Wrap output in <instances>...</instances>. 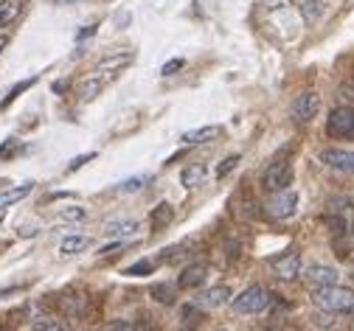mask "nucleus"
Here are the masks:
<instances>
[{"label":"nucleus","instance_id":"393cba45","mask_svg":"<svg viewBox=\"0 0 354 331\" xmlns=\"http://www.w3.org/2000/svg\"><path fill=\"white\" fill-rule=\"evenodd\" d=\"M107 331H149V328H144L138 320H113Z\"/></svg>","mask_w":354,"mask_h":331},{"label":"nucleus","instance_id":"39448f33","mask_svg":"<svg viewBox=\"0 0 354 331\" xmlns=\"http://www.w3.org/2000/svg\"><path fill=\"white\" fill-rule=\"evenodd\" d=\"M326 132L332 138H354V107H337L326 118Z\"/></svg>","mask_w":354,"mask_h":331},{"label":"nucleus","instance_id":"2f4dec72","mask_svg":"<svg viewBox=\"0 0 354 331\" xmlns=\"http://www.w3.org/2000/svg\"><path fill=\"white\" fill-rule=\"evenodd\" d=\"M152 267H155V261H138L127 269V275H147V272H152Z\"/></svg>","mask_w":354,"mask_h":331},{"label":"nucleus","instance_id":"7c9ffc66","mask_svg":"<svg viewBox=\"0 0 354 331\" xmlns=\"http://www.w3.org/2000/svg\"><path fill=\"white\" fill-rule=\"evenodd\" d=\"M236 166H239V155H231V158H225L223 163L216 166V177H225V174H231Z\"/></svg>","mask_w":354,"mask_h":331},{"label":"nucleus","instance_id":"473e14b6","mask_svg":"<svg viewBox=\"0 0 354 331\" xmlns=\"http://www.w3.org/2000/svg\"><path fill=\"white\" fill-rule=\"evenodd\" d=\"M96 158V152H87V155H79V158H73L71 160V166H68V171H76V169H82L84 163H91Z\"/></svg>","mask_w":354,"mask_h":331},{"label":"nucleus","instance_id":"a878e982","mask_svg":"<svg viewBox=\"0 0 354 331\" xmlns=\"http://www.w3.org/2000/svg\"><path fill=\"white\" fill-rule=\"evenodd\" d=\"M34 82H37V79H34V76H31V79H26V82H20V84H15V87H12V90H9V96H6V99H3V104H0V107H3V110H6V107H9V104H12V102H15V99H17V96H20V93H26V90H28V87H31V84H34Z\"/></svg>","mask_w":354,"mask_h":331},{"label":"nucleus","instance_id":"f8f14e48","mask_svg":"<svg viewBox=\"0 0 354 331\" xmlns=\"http://www.w3.org/2000/svg\"><path fill=\"white\" fill-rule=\"evenodd\" d=\"M228 298H231V290L225 287V283H219V287H211V290H205V292L197 298V306H200V309H214V306L228 303Z\"/></svg>","mask_w":354,"mask_h":331},{"label":"nucleus","instance_id":"c9c22d12","mask_svg":"<svg viewBox=\"0 0 354 331\" xmlns=\"http://www.w3.org/2000/svg\"><path fill=\"white\" fill-rule=\"evenodd\" d=\"M59 6H76V3H84V0H57Z\"/></svg>","mask_w":354,"mask_h":331},{"label":"nucleus","instance_id":"0eeeda50","mask_svg":"<svg viewBox=\"0 0 354 331\" xmlns=\"http://www.w3.org/2000/svg\"><path fill=\"white\" fill-rule=\"evenodd\" d=\"M321 110V96L318 93H301V96L292 102L290 107V115L298 121V124H306V121H313Z\"/></svg>","mask_w":354,"mask_h":331},{"label":"nucleus","instance_id":"dca6fc26","mask_svg":"<svg viewBox=\"0 0 354 331\" xmlns=\"http://www.w3.org/2000/svg\"><path fill=\"white\" fill-rule=\"evenodd\" d=\"M87 247H91V239H87V236H82V233H76V236H65L62 245H59V253H62V256H76V253H82V250H87Z\"/></svg>","mask_w":354,"mask_h":331},{"label":"nucleus","instance_id":"58836bf2","mask_svg":"<svg viewBox=\"0 0 354 331\" xmlns=\"http://www.w3.org/2000/svg\"><path fill=\"white\" fill-rule=\"evenodd\" d=\"M351 281H354V269H351Z\"/></svg>","mask_w":354,"mask_h":331},{"label":"nucleus","instance_id":"423d86ee","mask_svg":"<svg viewBox=\"0 0 354 331\" xmlns=\"http://www.w3.org/2000/svg\"><path fill=\"white\" fill-rule=\"evenodd\" d=\"M298 208V194L292 191V188H284V191H276L268 202V214L273 219H290Z\"/></svg>","mask_w":354,"mask_h":331},{"label":"nucleus","instance_id":"ddd939ff","mask_svg":"<svg viewBox=\"0 0 354 331\" xmlns=\"http://www.w3.org/2000/svg\"><path fill=\"white\" fill-rule=\"evenodd\" d=\"M104 233L113 236V239H136L138 222L136 219H115V222H107Z\"/></svg>","mask_w":354,"mask_h":331},{"label":"nucleus","instance_id":"a211bd4d","mask_svg":"<svg viewBox=\"0 0 354 331\" xmlns=\"http://www.w3.org/2000/svg\"><path fill=\"white\" fill-rule=\"evenodd\" d=\"M180 325L186 328V331H194V328H200L203 325V312H200V306L197 303H186L183 309H180Z\"/></svg>","mask_w":354,"mask_h":331},{"label":"nucleus","instance_id":"ea45409f","mask_svg":"<svg viewBox=\"0 0 354 331\" xmlns=\"http://www.w3.org/2000/svg\"><path fill=\"white\" fill-rule=\"evenodd\" d=\"M351 314H354V309H351Z\"/></svg>","mask_w":354,"mask_h":331},{"label":"nucleus","instance_id":"2eb2a0df","mask_svg":"<svg viewBox=\"0 0 354 331\" xmlns=\"http://www.w3.org/2000/svg\"><path fill=\"white\" fill-rule=\"evenodd\" d=\"M31 191H34V182H23V185H17V188H9V191H3V194H0V208L6 211L9 205H15V202L26 200Z\"/></svg>","mask_w":354,"mask_h":331},{"label":"nucleus","instance_id":"e433bc0d","mask_svg":"<svg viewBox=\"0 0 354 331\" xmlns=\"http://www.w3.org/2000/svg\"><path fill=\"white\" fill-rule=\"evenodd\" d=\"M6 45H9V37H0V54L6 51Z\"/></svg>","mask_w":354,"mask_h":331},{"label":"nucleus","instance_id":"20e7f679","mask_svg":"<svg viewBox=\"0 0 354 331\" xmlns=\"http://www.w3.org/2000/svg\"><path fill=\"white\" fill-rule=\"evenodd\" d=\"M290 182H292V166L287 160H273L268 166V171H264V177H261V185L268 188V191H273V194L290 188Z\"/></svg>","mask_w":354,"mask_h":331},{"label":"nucleus","instance_id":"4c0bfd02","mask_svg":"<svg viewBox=\"0 0 354 331\" xmlns=\"http://www.w3.org/2000/svg\"><path fill=\"white\" fill-rule=\"evenodd\" d=\"M3 214H6V211H3V208H0V222H3Z\"/></svg>","mask_w":354,"mask_h":331},{"label":"nucleus","instance_id":"412c9836","mask_svg":"<svg viewBox=\"0 0 354 331\" xmlns=\"http://www.w3.org/2000/svg\"><path fill=\"white\" fill-rule=\"evenodd\" d=\"M152 298L158 303H163V306H171L174 298H177V287H174V283H155V287H152Z\"/></svg>","mask_w":354,"mask_h":331},{"label":"nucleus","instance_id":"6e6552de","mask_svg":"<svg viewBox=\"0 0 354 331\" xmlns=\"http://www.w3.org/2000/svg\"><path fill=\"white\" fill-rule=\"evenodd\" d=\"M318 160L324 166L340 171V174H351L354 177V152H348V149H324L318 155Z\"/></svg>","mask_w":354,"mask_h":331},{"label":"nucleus","instance_id":"b1692460","mask_svg":"<svg viewBox=\"0 0 354 331\" xmlns=\"http://www.w3.org/2000/svg\"><path fill=\"white\" fill-rule=\"evenodd\" d=\"M321 15H324V3H321V0H304V3H301V17L306 23H315Z\"/></svg>","mask_w":354,"mask_h":331},{"label":"nucleus","instance_id":"7ed1b4c3","mask_svg":"<svg viewBox=\"0 0 354 331\" xmlns=\"http://www.w3.org/2000/svg\"><path fill=\"white\" fill-rule=\"evenodd\" d=\"M132 59H136V54H132V51H110L107 57H102L99 59V65L93 68V73L91 76H96L102 84H107V79H115L124 68H129L132 65Z\"/></svg>","mask_w":354,"mask_h":331},{"label":"nucleus","instance_id":"aec40b11","mask_svg":"<svg viewBox=\"0 0 354 331\" xmlns=\"http://www.w3.org/2000/svg\"><path fill=\"white\" fill-rule=\"evenodd\" d=\"M171 219H174V208H171L169 202H160V205L152 211V227H155V230H163L166 225H171Z\"/></svg>","mask_w":354,"mask_h":331},{"label":"nucleus","instance_id":"c756f323","mask_svg":"<svg viewBox=\"0 0 354 331\" xmlns=\"http://www.w3.org/2000/svg\"><path fill=\"white\" fill-rule=\"evenodd\" d=\"M136 242H138V239H124V242H113V245H104L99 253H102V256H115L118 250H127L129 245H136Z\"/></svg>","mask_w":354,"mask_h":331},{"label":"nucleus","instance_id":"bb28decb","mask_svg":"<svg viewBox=\"0 0 354 331\" xmlns=\"http://www.w3.org/2000/svg\"><path fill=\"white\" fill-rule=\"evenodd\" d=\"M84 301H87V298L68 295V298H62V309H65L68 314H82V312H84Z\"/></svg>","mask_w":354,"mask_h":331},{"label":"nucleus","instance_id":"72a5a7b5","mask_svg":"<svg viewBox=\"0 0 354 331\" xmlns=\"http://www.w3.org/2000/svg\"><path fill=\"white\" fill-rule=\"evenodd\" d=\"M183 65H186L183 59H169V62L160 68V73H163V76H171V73H177V70H180Z\"/></svg>","mask_w":354,"mask_h":331},{"label":"nucleus","instance_id":"4468645a","mask_svg":"<svg viewBox=\"0 0 354 331\" xmlns=\"http://www.w3.org/2000/svg\"><path fill=\"white\" fill-rule=\"evenodd\" d=\"M205 272H208V269H205L203 264H192V267H186L183 275L177 278V287H180V290H197V287H203Z\"/></svg>","mask_w":354,"mask_h":331},{"label":"nucleus","instance_id":"9d476101","mask_svg":"<svg viewBox=\"0 0 354 331\" xmlns=\"http://www.w3.org/2000/svg\"><path fill=\"white\" fill-rule=\"evenodd\" d=\"M337 269L335 267H326V264H313L306 269V283L313 290H321V287H332V283H337Z\"/></svg>","mask_w":354,"mask_h":331},{"label":"nucleus","instance_id":"5701e85b","mask_svg":"<svg viewBox=\"0 0 354 331\" xmlns=\"http://www.w3.org/2000/svg\"><path fill=\"white\" fill-rule=\"evenodd\" d=\"M203 180H205V169H203V166H189V169H183V174H180V182H183L186 188H197Z\"/></svg>","mask_w":354,"mask_h":331},{"label":"nucleus","instance_id":"f3484780","mask_svg":"<svg viewBox=\"0 0 354 331\" xmlns=\"http://www.w3.org/2000/svg\"><path fill=\"white\" fill-rule=\"evenodd\" d=\"M23 12V0H0V26H12Z\"/></svg>","mask_w":354,"mask_h":331},{"label":"nucleus","instance_id":"f704fd0d","mask_svg":"<svg viewBox=\"0 0 354 331\" xmlns=\"http://www.w3.org/2000/svg\"><path fill=\"white\" fill-rule=\"evenodd\" d=\"M15 146H17V140L15 138H9L3 146H0V158H12L15 155Z\"/></svg>","mask_w":354,"mask_h":331},{"label":"nucleus","instance_id":"9b49d317","mask_svg":"<svg viewBox=\"0 0 354 331\" xmlns=\"http://www.w3.org/2000/svg\"><path fill=\"white\" fill-rule=\"evenodd\" d=\"M219 135H223V126H219V124H208V126H197V129L183 132V144H186V146H197V144H208V140H216Z\"/></svg>","mask_w":354,"mask_h":331},{"label":"nucleus","instance_id":"c85d7f7f","mask_svg":"<svg viewBox=\"0 0 354 331\" xmlns=\"http://www.w3.org/2000/svg\"><path fill=\"white\" fill-rule=\"evenodd\" d=\"M144 182H147V177H132V180H124L118 188H115V191L118 194H129V191H141V188H144Z\"/></svg>","mask_w":354,"mask_h":331},{"label":"nucleus","instance_id":"6ab92c4d","mask_svg":"<svg viewBox=\"0 0 354 331\" xmlns=\"http://www.w3.org/2000/svg\"><path fill=\"white\" fill-rule=\"evenodd\" d=\"M31 331H76V328H73L71 323H65V320H54V317H39V320H34Z\"/></svg>","mask_w":354,"mask_h":331},{"label":"nucleus","instance_id":"4be33fe9","mask_svg":"<svg viewBox=\"0 0 354 331\" xmlns=\"http://www.w3.org/2000/svg\"><path fill=\"white\" fill-rule=\"evenodd\" d=\"M102 82L96 79V76H87L84 82H82V87H79V96H82V102H93L96 96H99V93H102Z\"/></svg>","mask_w":354,"mask_h":331},{"label":"nucleus","instance_id":"1a4fd4ad","mask_svg":"<svg viewBox=\"0 0 354 331\" xmlns=\"http://www.w3.org/2000/svg\"><path fill=\"white\" fill-rule=\"evenodd\" d=\"M270 267H273V272H276L281 281H292V278H298V272H301V256H298L295 250H287L284 256H276V258L270 261Z\"/></svg>","mask_w":354,"mask_h":331},{"label":"nucleus","instance_id":"f03ea898","mask_svg":"<svg viewBox=\"0 0 354 331\" xmlns=\"http://www.w3.org/2000/svg\"><path fill=\"white\" fill-rule=\"evenodd\" d=\"M270 303H273V292L264 287H248L234 298V309L239 314H259L264 309H270Z\"/></svg>","mask_w":354,"mask_h":331},{"label":"nucleus","instance_id":"f257e3e1","mask_svg":"<svg viewBox=\"0 0 354 331\" xmlns=\"http://www.w3.org/2000/svg\"><path fill=\"white\" fill-rule=\"evenodd\" d=\"M313 303L324 312H332V314H340V312H351L354 309V290L348 287H321L313 292Z\"/></svg>","mask_w":354,"mask_h":331},{"label":"nucleus","instance_id":"cd10ccee","mask_svg":"<svg viewBox=\"0 0 354 331\" xmlns=\"http://www.w3.org/2000/svg\"><path fill=\"white\" fill-rule=\"evenodd\" d=\"M84 216H87V211L79 208V205H68V208L59 211V219H65V222H82Z\"/></svg>","mask_w":354,"mask_h":331}]
</instances>
